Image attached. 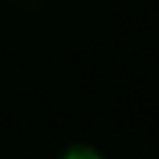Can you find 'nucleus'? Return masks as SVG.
<instances>
[{
    "label": "nucleus",
    "mask_w": 159,
    "mask_h": 159,
    "mask_svg": "<svg viewBox=\"0 0 159 159\" xmlns=\"http://www.w3.org/2000/svg\"><path fill=\"white\" fill-rule=\"evenodd\" d=\"M61 159H103V157L96 151V148H90V146H72V148L64 151Z\"/></svg>",
    "instance_id": "1"
}]
</instances>
